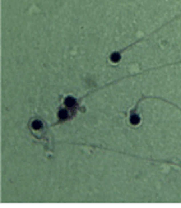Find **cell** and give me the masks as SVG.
Here are the masks:
<instances>
[{
  "label": "cell",
  "mask_w": 181,
  "mask_h": 208,
  "mask_svg": "<svg viewBox=\"0 0 181 208\" xmlns=\"http://www.w3.org/2000/svg\"><path fill=\"white\" fill-rule=\"evenodd\" d=\"M64 103H65V106H68V107H74L77 101H75V98H73V97H68V98H65Z\"/></svg>",
  "instance_id": "cell-1"
},
{
  "label": "cell",
  "mask_w": 181,
  "mask_h": 208,
  "mask_svg": "<svg viewBox=\"0 0 181 208\" xmlns=\"http://www.w3.org/2000/svg\"><path fill=\"white\" fill-rule=\"evenodd\" d=\"M59 119H60V120H67V119H68V111L60 110V111H59Z\"/></svg>",
  "instance_id": "cell-2"
}]
</instances>
